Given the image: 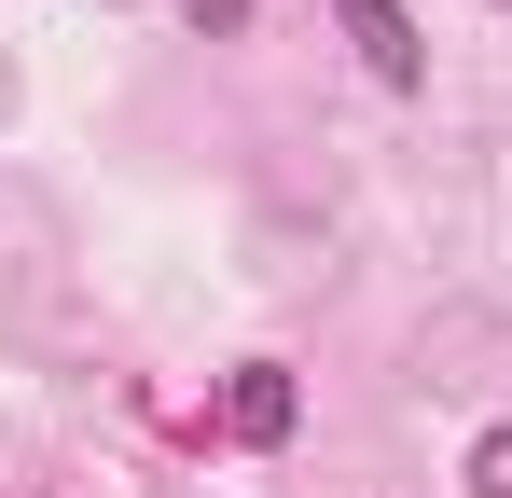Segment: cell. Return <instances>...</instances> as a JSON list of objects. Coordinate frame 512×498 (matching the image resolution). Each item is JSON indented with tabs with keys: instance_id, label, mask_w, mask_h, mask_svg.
<instances>
[{
	"instance_id": "obj_1",
	"label": "cell",
	"mask_w": 512,
	"mask_h": 498,
	"mask_svg": "<svg viewBox=\"0 0 512 498\" xmlns=\"http://www.w3.org/2000/svg\"><path fill=\"white\" fill-rule=\"evenodd\" d=\"M291 429H305V388H291V360H236V374H222V443H291Z\"/></svg>"
},
{
	"instance_id": "obj_2",
	"label": "cell",
	"mask_w": 512,
	"mask_h": 498,
	"mask_svg": "<svg viewBox=\"0 0 512 498\" xmlns=\"http://www.w3.org/2000/svg\"><path fill=\"white\" fill-rule=\"evenodd\" d=\"M333 28L360 42V70L388 83V97H416V83H429V42H416V14H402V0H333Z\"/></svg>"
},
{
	"instance_id": "obj_3",
	"label": "cell",
	"mask_w": 512,
	"mask_h": 498,
	"mask_svg": "<svg viewBox=\"0 0 512 498\" xmlns=\"http://www.w3.org/2000/svg\"><path fill=\"white\" fill-rule=\"evenodd\" d=\"M471 498H512V429H485V443H471Z\"/></svg>"
},
{
	"instance_id": "obj_4",
	"label": "cell",
	"mask_w": 512,
	"mask_h": 498,
	"mask_svg": "<svg viewBox=\"0 0 512 498\" xmlns=\"http://www.w3.org/2000/svg\"><path fill=\"white\" fill-rule=\"evenodd\" d=\"M194 28H250V0H194Z\"/></svg>"
}]
</instances>
